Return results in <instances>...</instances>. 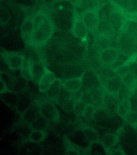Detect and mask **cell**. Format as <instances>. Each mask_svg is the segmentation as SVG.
<instances>
[{
  "instance_id": "ffe728a7",
  "label": "cell",
  "mask_w": 137,
  "mask_h": 155,
  "mask_svg": "<svg viewBox=\"0 0 137 155\" xmlns=\"http://www.w3.org/2000/svg\"><path fill=\"white\" fill-rule=\"evenodd\" d=\"M39 114V107L32 104L23 112V119L25 123L30 124Z\"/></svg>"
},
{
  "instance_id": "d4e9b609",
  "label": "cell",
  "mask_w": 137,
  "mask_h": 155,
  "mask_svg": "<svg viewBox=\"0 0 137 155\" xmlns=\"http://www.w3.org/2000/svg\"><path fill=\"white\" fill-rule=\"evenodd\" d=\"M94 103L95 107H99L103 104V93L100 88H93L89 91Z\"/></svg>"
},
{
  "instance_id": "c3c4849f",
  "label": "cell",
  "mask_w": 137,
  "mask_h": 155,
  "mask_svg": "<svg viewBox=\"0 0 137 155\" xmlns=\"http://www.w3.org/2000/svg\"><path fill=\"white\" fill-rule=\"evenodd\" d=\"M133 125H134V129H135V131H136L137 132V123Z\"/></svg>"
},
{
  "instance_id": "d590c367",
  "label": "cell",
  "mask_w": 137,
  "mask_h": 155,
  "mask_svg": "<svg viewBox=\"0 0 137 155\" xmlns=\"http://www.w3.org/2000/svg\"><path fill=\"white\" fill-rule=\"evenodd\" d=\"M95 112V107L94 106L91 104H87L82 116L86 119H91L94 117Z\"/></svg>"
},
{
  "instance_id": "603a6c76",
  "label": "cell",
  "mask_w": 137,
  "mask_h": 155,
  "mask_svg": "<svg viewBox=\"0 0 137 155\" xmlns=\"http://www.w3.org/2000/svg\"><path fill=\"white\" fill-rule=\"evenodd\" d=\"M20 73L22 77L28 81H32L31 67L30 60L25 57L23 64L20 68Z\"/></svg>"
},
{
  "instance_id": "74e56055",
  "label": "cell",
  "mask_w": 137,
  "mask_h": 155,
  "mask_svg": "<svg viewBox=\"0 0 137 155\" xmlns=\"http://www.w3.org/2000/svg\"><path fill=\"white\" fill-rule=\"evenodd\" d=\"M106 109H99L96 110L94 116L98 120H103L108 119V111Z\"/></svg>"
},
{
  "instance_id": "d6a6232c",
  "label": "cell",
  "mask_w": 137,
  "mask_h": 155,
  "mask_svg": "<svg viewBox=\"0 0 137 155\" xmlns=\"http://www.w3.org/2000/svg\"><path fill=\"white\" fill-rule=\"evenodd\" d=\"M86 105L87 104L81 100H76L74 103L73 106L74 113L77 116H82Z\"/></svg>"
},
{
  "instance_id": "30bf717a",
  "label": "cell",
  "mask_w": 137,
  "mask_h": 155,
  "mask_svg": "<svg viewBox=\"0 0 137 155\" xmlns=\"http://www.w3.org/2000/svg\"><path fill=\"white\" fill-rule=\"evenodd\" d=\"M100 7L99 0H77L75 13L81 16L85 11L99 9Z\"/></svg>"
},
{
  "instance_id": "83f0119b",
  "label": "cell",
  "mask_w": 137,
  "mask_h": 155,
  "mask_svg": "<svg viewBox=\"0 0 137 155\" xmlns=\"http://www.w3.org/2000/svg\"><path fill=\"white\" fill-rule=\"evenodd\" d=\"M85 137L88 141L92 143L98 141L99 137L97 132L93 129L89 127H85L82 129Z\"/></svg>"
},
{
  "instance_id": "1f68e13d",
  "label": "cell",
  "mask_w": 137,
  "mask_h": 155,
  "mask_svg": "<svg viewBox=\"0 0 137 155\" xmlns=\"http://www.w3.org/2000/svg\"><path fill=\"white\" fill-rule=\"evenodd\" d=\"M116 95L119 102L129 98L130 96V87L122 82V86Z\"/></svg>"
},
{
  "instance_id": "7402d4cb",
  "label": "cell",
  "mask_w": 137,
  "mask_h": 155,
  "mask_svg": "<svg viewBox=\"0 0 137 155\" xmlns=\"http://www.w3.org/2000/svg\"><path fill=\"white\" fill-rule=\"evenodd\" d=\"M48 121L40 114H39L34 121L29 124L32 130L44 131L48 126Z\"/></svg>"
},
{
  "instance_id": "cb8c5ba5",
  "label": "cell",
  "mask_w": 137,
  "mask_h": 155,
  "mask_svg": "<svg viewBox=\"0 0 137 155\" xmlns=\"http://www.w3.org/2000/svg\"><path fill=\"white\" fill-rule=\"evenodd\" d=\"M130 57L131 56L120 51L118 57L111 65L110 67L115 71L121 66L128 64Z\"/></svg>"
},
{
  "instance_id": "7dc6e473",
  "label": "cell",
  "mask_w": 137,
  "mask_h": 155,
  "mask_svg": "<svg viewBox=\"0 0 137 155\" xmlns=\"http://www.w3.org/2000/svg\"><path fill=\"white\" fill-rule=\"evenodd\" d=\"M137 53V39L135 42V47H134V55Z\"/></svg>"
},
{
  "instance_id": "52a82bcc",
  "label": "cell",
  "mask_w": 137,
  "mask_h": 155,
  "mask_svg": "<svg viewBox=\"0 0 137 155\" xmlns=\"http://www.w3.org/2000/svg\"><path fill=\"white\" fill-rule=\"evenodd\" d=\"M39 112L48 122L56 121L59 119L58 111L53 103L49 102L42 103L39 106Z\"/></svg>"
},
{
  "instance_id": "277c9868",
  "label": "cell",
  "mask_w": 137,
  "mask_h": 155,
  "mask_svg": "<svg viewBox=\"0 0 137 155\" xmlns=\"http://www.w3.org/2000/svg\"><path fill=\"white\" fill-rule=\"evenodd\" d=\"M73 20L72 32L76 38L85 40L87 38L88 30L85 25L81 15L75 13Z\"/></svg>"
},
{
  "instance_id": "ac0fdd59",
  "label": "cell",
  "mask_w": 137,
  "mask_h": 155,
  "mask_svg": "<svg viewBox=\"0 0 137 155\" xmlns=\"http://www.w3.org/2000/svg\"><path fill=\"white\" fill-rule=\"evenodd\" d=\"M122 84V78L119 76H117L107 80L104 84L107 92L116 94L120 89Z\"/></svg>"
},
{
  "instance_id": "4316f807",
  "label": "cell",
  "mask_w": 137,
  "mask_h": 155,
  "mask_svg": "<svg viewBox=\"0 0 137 155\" xmlns=\"http://www.w3.org/2000/svg\"><path fill=\"white\" fill-rule=\"evenodd\" d=\"M100 73L101 77L102 78V82H103L104 83L107 80L118 76L115 71L109 66H104V67H102Z\"/></svg>"
},
{
  "instance_id": "e575fe53",
  "label": "cell",
  "mask_w": 137,
  "mask_h": 155,
  "mask_svg": "<svg viewBox=\"0 0 137 155\" xmlns=\"http://www.w3.org/2000/svg\"><path fill=\"white\" fill-rule=\"evenodd\" d=\"M123 118L128 124L134 125L137 123V112L131 109Z\"/></svg>"
},
{
  "instance_id": "4dcf8cb0",
  "label": "cell",
  "mask_w": 137,
  "mask_h": 155,
  "mask_svg": "<svg viewBox=\"0 0 137 155\" xmlns=\"http://www.w3.org/2000/svg\"><path fill=\"white\" fill-rule=\"evenodd\" d=\"M117 141V137L111 134L105 135L102 140L103 146L105 148L107 149H110L113 147Z\"/></svg>"
},
{
  "instance_id": "ee69618b",
  "label": "cell",
  "mask_w": 137,
  "mask_h": 155,
  "mask_svg": "<svg viewBox=\"0 0 137 155\" xmlns=\"http://www.w3.org/2000/svg\"><path fill=\"white\" fill-rule=\"evenodd\" d=\"M8 89L6 83L1 78V94L4 93L5 92L8 91Z\"/></svg>"
},
{
  "instance_id": "8d00e7d4",
  "label": "cell",
  "mask_w": 137,
  "mask_h": 155,
  "mask_svg": "<svg viewBox=\"0 0 137 155\" xmlns=\"http://www.w3.org/2000/svg\"><path fill=\"white\" fill-rule=\"evenodd\" d=\"M79 99L86 104H91L94 106V103L89 91H85L81 93Z\"/></svg>"
},
{
  "instance_id": "e0dca14e",
  "label": "cell",
  "mask_w": 137,
  "mask_h": 155,
  "mask_svg": "<svg viewBox=\"0 0 137 155\" xmlns=\"http://www.w3.org/2000/svg\"><path fill=\"white\" fill-rule=\"evenodd\" d=\"M94 41L96 48L100 51L111 47L112 37L103 34L96 35Z\"/></svg>"
},
{
  "instance_id": "836d02e7",
  "label": "cell",
  "mask_w": 137,
  "mask_h": 155,
  "mask_svg": "<svg viewBox=\"0 0 137 155\" xmlns=\"http://www.w3.org/2000/svg\"><path fill=\"white\" fill-rule=\"evenodd\" d=\"M124 27V30L137 39V22L127 21Z\"/></svg>"
},
{
  "instance_id": "8992f818",
  "label": "cell",
  "mask_w": 137,
  "mask_h": 155,
  "mask_svg": "<svg viewBox=\"0 0 137 155\" xmlns=\"http://www.w3.org/2000/svg\"><path fill=\"white\" fill-rule=\"evenodd\" d=\"M109 20L113 27L115 33L122 30L128 21L126 15L122 11L116 9H112Z\"/></svg>"
},
{
  "instance_id": "ba28073f",
  "label": "cell",
  "mask_w": 137,
  "mask_h": 155,
  "mask_svg": "<svg viewBox=\"0 0 137 155\" xmlns=\"http://www.w3.org/2000/svg\"><path fill=\"white\" fill-rule=\"evenodd\" d=\"M120 52L117 48L110 47L99 51V58L102 65L110 66L117 58Z\"/></svg>"
},
{
  "instance_id": "7bdbcfd3",
  "label": "cell",
  "mask_w": 137,
  "mask_h": 155,
  "mask_svg": "<svg viewBox=\"0 0 137 155\" xmlns=\"http://www.w3.org/2000/svg\"><path fill=\"white\" fill-rule=\"evenodd\" d=\"M127 20L132 21H133L137 22V13H132V14H128L126 15Z\"/></svg>"
},
{
  "instance_id": "5bb4252c",
  "label": "cell",
  "mask_w": 137,
  "mask_h": 155,
  "mask_svg": "<svg viewBox=\"0 0 137 155\" xmlns=\"http://www.w3.org/2000/svg\"><path fill=\"white\" fill-rule=\"evenodd\" d=\"M56 78L55 74L47 69L38 84L39 91L42 93L46 92Z\"/></svg>"
},
{
  "instance_id": "2e32d148",
  "label": "cell",
  "mask_w": 137,
  "mask_h": 155,
  "mask_svg": "<svg viewBox=\"0 0 137 155\" xmlns=\"http://www.w3.org/2000/svg\"><path fill=\"white\" fill-rule=\"evenodd\" d=\"M95 32L97 33L96 35L103 34L112 37L115 34L114 29L109 20L107 19H100Z\"/></svg>"
},
{
  "instance_id": "f6af8a7d",
  "label": "cell",
  "mask_w": 137,
  "mask_h": 155,
  "mask_svg": "<svg viewBox=\"0 0 137 155\" xmlns=\"http://www.w3.org/2000/svg\"><path fill=\"white\" fill-rule=\"evenodd\" d=\"M131 62H135L137 63V53L131 56L130 60L127 64Z\"/></svg>"
},
{
  "instance_id": "ab89813d",
  "label": "cell",
  "mask_w": 137,
  "mask_h": 155,
  "mask_svg": "<svg viewBox=\"0 0 137 155\" xmlns=\"http://www.w3.org/2000/svg\"><path fill=\"white\" fill-rule=\"evenodd\" d=\"M129 71L130 70H129V65L128 64H126L118 68L115 71V72L117 75L122 77Z\"/></svg>"
},
{
  "instance_id": "5b68a950",
  "label": "cell",
  "mask_w": 137,
  "mask_h": 155,
  "mask_svg": "<svg viewBox=\"0 0 137 155\" xmlns=\"http://www.w3.org/2000/svg\"><path fill=\"white\" fill-rule=\"evenodd\" d=\"M101 84L100 80L94 71L91 70L85 71L82 76L81 87V88L84 89L83 91L93 88H100Z\"/></svg>"
},
{
  "instance_id": "3957f363",
  "label": "cell",
  "mask_w": 137,
  "mask_h": 155,
  "mask_svg": "<svg viewBox=\"0 0 137 155\" xmlns=\"http://www.w3.org/2000/svg\"><path fill=\"white\" fill-rule=\"evenodd\" d=\"M99 9L89 10L81 15V18L89 31L94 32L98 25L100 20Z\"/></svg>"
},
{
  "instance_id": "8fae6325",
  "label": "cell",
  "mask_w": 137,
  "mask_h": 155,
  "mask_svg": "<svg viewBox=\"0 0 137 155\" xmlns=\"http://www.w3.org/2000/svg\"><path fill=\"white\" fill-rule=\"evenodd\" d=\"M32 81L38 84L45 74L47 68L41 61L30 60Z\"/></svg>"
},
{
  "instance_id": "9a60e30c",
  "label": "cell",
  "mask_w": 137,
  "mask_h": 155,
  "mask_svg": "<svg viewBox=\"0 0 137 155\" xmlns=\"http://www.w3.org/2000/svg\"><path fill=\"white\" fill-rule=\"evenodd\" d=\"M119 102L116 94L108 92L104 93L103 104L108 111L113 112L117 110Z\"/></svg>"
},
{
  "instance_id": "7a4b0ae2",
  "label": "cell",
  "mask_w": 137,
  "mask_h": 155,
  "mask_svg": "<svg viewBox=\"0 0 137 155\" xmlns=\"http://www.w3.org/2000/svg\"><path fill=\"white\" fill-rule=\"evenodd\" d=\"M137 39L132 35L124 30L121 33L118 38V49L121 52L129 56H133Z\"/></svg>"
},
{
  "instance_id": "b9f144b4",
  "label": "cell",
  "mask_w": 137,
  "mask_h": 155,
  "mask_svg": "<svg viewBox=\"0 0 137 155\" xmlns=\"http://www.w3.org/2000/svg\"><path fill=\"white\" fill-rule=\"evenodd\" d=\"M131 110L137 112V97L132 93L129 98Z\"/></svg>"
},
{
  "instance_id": "f546056e",
  "label": "cell",
  "mask_w": 137,
  "mask_h": 155,
  "mask_svg": "<svg viewBox=\"0 0 137 155\" xmlns=\"http://www.w3.org/2000/svg\"><path fill=\"white\" fill-rule=\"evenodd\" d=\"M46 136V133L44 131L32 130L29 135V140L32 142L38 143L42 141Z\"/></svg>"
},
{
  "instance_id": "6da1fadb",
  "label": "cell",
  "mask_w": 137,
  "mask_h": 155,
  "mask_svg": "<svg viewBox=\"0 0 137 155\" xmlns=\"http://www.w3.org/2000/svg\"><path fill=\"white\" fill-rule=\"evenodd\" d=\"M54 31V24L48 17L34 27L30 44L35 46H42L51 38Z\"/></svg>"
},
{
  "instance_id": "60d3db41",
  "label": "cell",
  "mask_w": 137,
  "mask_h": 155,
  "mask_svg": "<svg viewBox=\"0 0 137 155\" xmlns=\"http://www.w3.org/2000/svg\"><path fill=\"white\" fill-rule=\"evenodd\" d=\"M75 100L72 98H70L65 101L64 104V108L67 111H71L73 110V106Z\"/></svg>"
},
{
  "instance_id": "9c48e42d",
  "label": "cell",
  "mask_w": 137,
  "mask_h": 155,
  "mask_svg": "<svg viewBox=\"0 0 137 155\" xmlns=\"http://www.w3.org/2000/svg\"><path fill=\"white\" fill-rule=\"evenodd\" d=\"M25 57L23 55L17 52L7 53L5 55V58L7 65L12 71L20 69Z\"/></svg>"
},
{
  "instance_id": "4fadbf2b",
  "label": "cell",
  "mask_w": 137,
  "mask_h": 155,
  "mask_svg": "<svg viewBox=\"0 0 137 155\" xmlns=\"http://www.w3.org/2000/svg\"><path fill=\"white\" fill-rule=\"evenodd\" d=\"M83 74L80 77L68 79L62 81L63 87L71 93H76L79 91L81 90L82 87Z\"/></svg>"
},
{
  "instance_id": "f35d334b",
  "label": "cell",
  "mask_w": 137,
  "mask_h": 155,
  "mask_svg": "<svg viewBox=\"0 0 137 155\" xmlns=\"http://www.w3.org/2000/svg\"><path fill=\"white\" fill-rule=\"evenodd\" d=\"M47 16L45 13L43 12H39L37 13L34 18H33V21H34V28L36 26L40 24L42 22H43L44 20L48 18Z\"/></svg>"
},
{
  "instance_id": "7c38bea8",
  "label": "cell",
  "mask_w": 137,
  "mask_h": 155,
  "mask_svg": "<svg viewBox=\"0 0 137 155\" xmlns=\"http://www.w3.org/2000/svg\"><path fill=\"white\" fill-rule=\"evenodd\" d=\"M34 28L33 18L27 17L23 21L21 30L22 39L26 43H30Z\"/></svg>"
},
{
  "instance_id": "484cf974",
  "label": "cell",
  "mask_w": 137,
  "mask_h": 155,
  "mask_svg": "<svg viewBox=\"0 0 137 155\" xmlns=\"http://www.w3.org/2000/svg\"><path fill=\"white\" fill-rule=\"evenodd\" d=\"M131 109L130 103L128 98L119 102L117 111L118 114L123 118Z\"/></svg>"
},
{
  "instance_id": "f1b7e54d",
  "label": "cell",
  "mask_w": 137,
  "mask_h": 155,
  "mask_svg": "<svg viewBox=\"0 0 137 155\" xmlns=\"http://www.w3.org/2000/svg\"><path fill=\"white\" fill-rule=\"evenodd\" d=\"M121 78L124 84L131 87L135 84L137 81V74L134 72L129 71Z\"/></svg>"
},
{
  "instance_id": "d6986e66",
  "label": "cell",
  "mask_w": 137,
  "mask_h": 155,
  "mask_svg": "<svg viewBox=\"0 0 137 155\" xmlns=\"http://www.w3.org/2000/svg\"><path fill=\"white\" fill-rule=\"evenodd\" d=\"M115 4L128 14L137 12V0H115Z\"/></svg>"
},
{
  "instance_id": "44dd1931",
  "label": "cell",
  "mask_w": 137,
  "mask_h": 155,
  "mask_svg": "<svg viewBox=\"0 0 137 155\" xmlns=\"http://www.w3.org/2000/svg\"><path fill=\"white\" fill-rule=\"evenodd\" d=\"M62 87V81L60 79L56 78L45 93L49 98L55 100L58 99Z\"/></svg>"
},
{
  "instance_id": "bcb514c9",
  "label": "cell",
  "mask_w": 137,
  "mask_h": 155,
  "mask_svg": "<svg viewBox=\"0 0 137 155\" xmlns=\"http://www.w3.org/2000/svg\"><path fill=\"white\" fill-rule=\"evenodd\" d=\"M132 94L137 97V86L134 88V90L133 91Z\"/></svg>"
}]
</instances>
